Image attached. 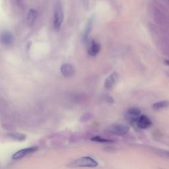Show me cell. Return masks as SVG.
Segmentation results:
<instances>
[{"label": "cell", "mask_w": 169, "mask_h": 169, "mask_svg": "<svg viewBox=\"0 0 169 169\" xmlns=\"http://www.w3.org/2000/svg\"><path fill=\"white\" fill-rule=\"evenodd\" d=\"M9 138H11V139L15 140V141H24V140L26 139V136L23 134L21 133H9L7 135Z\"/></svg>", "instance_id": "14"}, {"label": "cell", "mask_w": 169, "mask_h": 169, "mask_svg": "<svg viewBox=\"0 0 169 169\" xmlns=\"http://www.w3.org/2000/svg\"><path fill=\"white\" fill-rule=\"evenodd\" d=\"M92 141H97V142H100V143H107V142H112V141L110 139H104L102 137H100V136H95L93 137L92 139H91Z\"/></svg>", "instance_id": "15"}, {"label": "cell", "mask_w": 169, "mask_h": 169, "mask_svg": "<svg viewBox=\"0 0 169 169\" xmlns=\"http://www.w3.org/2000/svg\"><path fill=\"white\" fill-rule=\"evenodd\" d=\"M140 114H141V111H140L139 108H131V109L127 111L125 118L128 122L132 124V123L137 122V119L140 116Z\"/></svg>", "instance_id": "4"}, {"label": "cell", "mask_w": 169, "mask_h": 169, "mask_svg": "<svg viewBox=\"0 0 169 169\" xmlns=\"http://www.w3.org/2000/svg\"><path fill=\"white\" fill-rule=\"evenodd\" d=\"M13 37L12 34L8 31H5V32L2 33L1 36H0V42L1 44L8 46L11 44L13 42Z\"/></svg>", "instance_id": "10"}, {"label": "cell", "mask_w": 169, "mask_h": 169, "mask_svg": "<svg viewBox=\"0 0 169 169\" xmlns=\"http://www.w3.org/2000/svg\"><path fill=\"white\" fill-rule=\"evenodd\" d=\"M37 149H38V147H30L28 148L24 149H21L19 151H17V152L14 154L12 156V158L13 159H21L28 154L35 152L36 151H37Z\"/></svg>", "instance_id": "5"}, {"label": "cell", "mask_w": 169, "mask_h": 169, "mask_svg": "<svg viewBox=\"0 0 169 169\" xmlns=\"http://www.w3.org/2000/svg\"><path fill=\"white\" fill-rule=\"evenodd\" d=\"M92 27H93V19H91L88 21V23L87 25V27H86V28L85 30V32L83 34V38L84 42H85L87 40L88 35H89V34L91 31V29H92Z\"/></svg>", "instance_id": "13"}, {"label": "cell", "mask_w": 169, "mask_h": 169, "mask_svg": "<svg viewBox=\"0 0 169 169\" xmlns=\"http://www.w3.org/2000/svg\"><path fill=\"white\" fill-rule=\"evenodd\" d=\"M129 130H130V127L128 125L120 124H116L111 125L109 129V131L112 133H114L119 136L125 135Z\"/></svg>", "instance_id": "3"}, {"label": "cell", "mask_w": 169, "mask_h": 169, "mask_svg": "<svg viewBox=\"0 0 169 169\" xmlns=\"http://www.w3.org/2000/svg\"><path fill=\"white\" fill-rule=\"evenodd\" d=\"M61 73L65 77H71L74 75L75 73V67L70 64H64L60 69Z\"/></svg>", "instance_id": "6"}, {"label": "cell", "mask_w": 169, "mask_h": 169, "mask_svg": "<svg viewBox=\"0 0 169 169\" xmlns=\"http://www.w3.org/2000/svg\"><path fill=\"white\" fill-rule=\"evenodd\" d=\"M167 107H169V101H163L156 102L153 105V108L155 110H161L162 109V108H165Z\"/></svg>", "instance_id": "12"}, {"label": "cell", "mask_w": 169, "mask_h": 169, "mask_svg": "<svg viewBox=\"0 0 169 169\" xmlns=\"http://www.w3.org/2000/svg\"><path fill=\"white\" fill-rule=\"evenodd\" d=\"M64 19V14L62 4L59 1H56L54 12V27L56 30H59Z\"/></svg>", "instance_id": "1"}, {"label": "cell", "mask_w": 169, "mask_h": 169, "mask_svg": "<svg viewBox=\"0 0 169 169\" xmlns=\"http://www.w3.org/2000/svg\"><path fill=\"white\" fill-rule=\"evenodd\" d=\"M137 125L140 129H147L151 125V121L147 116L140 115L137 120Z\"/></svg>", "instance_id": "7"}, {"label": "cell", "mask_w": 169, "mask_h": 169, "mask_svg": "<svg viewBox=\"0 0 169 169\" xmlns=\"http://www.w3.org/2000/svg\"><path fill=\"white\" fill-rule=\"evenodd\" d=\"M118 73H114L111 74L110 76H108L105 80L104 82V88L107 90H110L112 88L114 85H115L118 79Z\"/></svg>", "instance_id": "8"}, {"label": "cell", "mask_w": 169, "mask_h": 169, "mask_svg": "<svg viewBox=\"0 0 169 169\" xmlns=\"http://www.w3.org/2000/svg\"><path fill=\"white\" fill-rule=\"evenodd\" d=\"M101 50V45L94 41H91L88 48V53L91 56H94L97 55Z\"/></svg>", "instance_id": "9"}, {"label": "cell", "mask_w": 169, "mask_h": 169, "mask_svg": "<svg viewBox=\"0 0 169 169\" xmlns=\"http://www.w3.org/2000/svg\"><path fill=\"white\" fill-rule=\"evenodd\" d=\"M98 165L96 161L91 157H83L73 161L70 164L71 167H96Z\"/></svg>", "instance_id": "2"}, {"label": "cell", "mask_w": 169, "mask_h": 169, "mask_svg": "<svg viewBox=\"0 0 169 169\" xmlns=\"http://www.w3.org/2000/svg\"><path fill=\"white\" fill-rule=\"evenodd\" d=\"M37 15H38V13L37 11L34 9H30L28 11L27 17V23L28 25H33L34 22H35Z\"/></svg>", "instance_id": "11"}]
</instances>
